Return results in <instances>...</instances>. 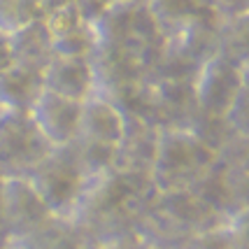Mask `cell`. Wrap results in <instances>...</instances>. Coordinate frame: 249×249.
<instances>
[{
  "mask_svg": "<svg viewBox=\"0 0 249 249\" xmlns=\"http://www.w3.org/2000/svg\"><path fill=\"white\" fill-rule=\"evenodd\" d=\"M217 161L214 149L189 128H159L156 154L152 161V184L156 191L189 189Z\"/></svg>",
  "mask_w": 249,
  "mask_h": 249,
  "instance_id": "1",
  "label": "cell"
},
{
  "mask_svg": "<svg viewBox=\"0 0 249 249\" xmlns=\"http://www.w3.org/2000/svg\"><path fill=\"white\" fill-rule=\"evenodd\" d=\"M26 179L42 198V203L52 212V217L58 219L75 217L89 184L87 175L82 173L79 163L72 156L70 144L54 147L26 175Z\"/></svg>",
  "mask_w": 249,
  "mask_h": 249,
  "instance_id": "2",
  "label": "cell"
},
{
  "mask_svg": "<svg viewBox=\"0 0 249 249\" xmlns=\"http://www.w3.org/2000/svg\"><path fill=\"white\" fill-rule=\"evenodd\" d=\"M52 149L28 109L0 112V177H26Z\"/></svg>",
  "mask_w": 249,
  "mask_h": 249,
  "instance_id": "3",
  "label": "cell"
},
{
  "mask_svg": "<svg viewBox=\"0 0 249 249\" xmlns=\"http://www.w3.org/2000/svg\"><path fill=\"white\" fill-rule=\"evenodd\" d=\"M249 87V61L214 54L194 75V93L200 114L224 117L242 89Z\"/></svg>",
  "mask_w": 249,
  "mask_h": 249,
  "instance_id": "4",
  "label": "cell"
},
{
  "mask_svg": "<svg viewBox=\"0 0 249 249\" xmlns=\"http://www.w3.org/2000/svg\"><path fill=\"white\" fill-rule=\"evenodd\" d=\"M200 114L194 93V79H147V103L142 121L156 128H189Z\"/></svg>",
  "mask_w": 249,
  "mask_h": 249,
  "instance_id": "5",
  "label": "cell"
},
{
  "mask_svg": "<svg viewBox=\"0 0 249 249\" xmlns=\"http://www.w3.org/2000/svg\"><path fill=\"white\" fill-rule=\"evenodd\" d=\"M2 219L10 240L17 242L40 231L52 212L26 177H2Z\"/></svg>",
  "mask_w": 249,
  "mask_h": 249,
  "instance_id": "6",
  "label": "cell"
},
{
  "mask_svg": "<svg viewBox=\"0 0 249 249\" xmlns=\"http://www.w3.org/2000/svg\"><path fill=\"white\" fill-rule=\"evenodd\" d=\"M91 63L96 72V93L100 96H112L135 82L147 79V70L138 49H133L128 44L98 47Z\"/></svg>",
  "mask_w": 249,
  "mask_h": 249,
  "instance_id": "7",
  "label": "cell"
},
{
  "mask_svg": "<svg viewBox=\"0 0 249 249\" xmlns=\"http://www.w3.org/2000/svg\"><path fill=\"white\" fill-rule=\"evenodd\" d=\"M79 109H82V103L44 89L28 112H31L35 126L52 142V147H65L77 140Z\"/></svg>",
  "mask_w": 249,
  "mask_h": 249,
  "instance_id": "8",
  "label": "cell"
},
{
  "mask_svg": "<svg viewBox=\"0 0 249 249\" xmlns=\"http://www.w3.org/2000/svg\"><path fill=\"white\" fill-rule=\"evenodd\" d=\"M49 33H52V47L54 56H72V58H93L98 49V40L93 26L87 23L72 2L44 14Z\"/></svg>",
  "mask_w": 249,
  "mask_h": 249,
  "instance_id": "9",
  "label": "cell"
},
{
  "mask_svg": "<svg viewBox=\"0 0 249 249\" xmlns=\"http://www.w3.org/2000/svg\"><path fill=\"white\" fill-rule=\"evenodd\" d=\"M44 89L58 96L84 103L96 93V72L91 58H72V56H52L42 70Z\"/></svg>",
  "mask_w": 249,
  "mask_h": 249,
  "instance_id": "10",
  "label": "cell"
},
{
  "mask_svg": "<svg viewBox=\"0 0 249 249\" xmlns=\"http://www.w3.org/2000/svg\"><path fill=\"white\" fill-rule=\"evenodd\" d=\"M159 128L142 119H126V130L114 147V170L152 177Z\"/></svg>",
  "mask_w": 249,
  "mask_h": 249,
  "instance_id": "11",
  "label": "cell"
},
{
  "mask_svg": "<svg viewBox=\"0 0 249 249\" xmlns=\"http://www.w3.org/2000/svg\"><path fill=\"white\" fill-rule=\"evenodd\" d=\"M124 130H126V114L109 98L93 93L91 98H87L82 103L77 140L100 142V144L117 147Z\"/></svg>",
  "mask_w": 249,
  "mask_h": 249,
  "instance_id": "12",
  "label": "cell"
},
{
  "mask_svg": "<svg viewBox=\"0 0 249 249\" xmlns=\"http://www.w3.org/2000/svg\"><path fill=\"white\" fill-rule=\"evenodd\" d=\"M7 40H10L12 61L19 65H26V68L44 70V65L54 56L52 33H49V26H47L44 17L21 26L19 31L10 33Z\"/></svg>",
  "mask_w": 249,
  "mask_h": 249,
  "instance_id": "13",
  "label": "cell"
},
{
  "mask_svg": "<svg viewBox=\"0 0 249 249\" xmlns=\"http://www.w3.org/2000/svg\"><path fill=\"white\" fill-rule=\"evenodd\" d=\"M42 91V70L12 63L0 72V107L2 109H31Z\"/></svg>",
  "mask_w": 249,
  "mask_h": 249,
  "instance_id": "14",
  "label": "cell"
},
{
  "mask_svg": "<svg viewBox=\"0 0 249 249\" xmlns=\"http://www.w3.org/2000/svg\"><path fill=\"white\" fill-rule=\"evenodd\" d=\"M163 37H170L205 7L203 0H144Z\"/></svg>",
  "mask_w": 249,
  "mask_h": 249,
  "instance_id": "15",
  "label": "cell"
},
{
  "mask_svg": "<svg viewBox=\"0 0 249 249\" xmlns=\"http://www.w3.org/2000/svg\"><path fill=\"white\" fill-rule=\"evenodd\" d=\"M70 149H72V156L79 163L82 173L87 175V179H96V177H103L114 170V147H109V144L75 140L70 142Z\"/></svg>",
  "mask_w": 249,
  "mask_h": 249,
  "instance_id": "16",
  "label": "cell"
},
{
  "mask_svg": "<svg viewBox=\"0 0 249 249\" xmlns=\"http://www.w3.org/2000/svg\"><path fill=\"white\" fill-rule=\"evenodd\" d=\"M219 54H226L235 61H249V14L235 19H221Z\"/></svg>",
  "mask_w": 249,
  "mask_h": 249,
  "instance_id": "17",
  "label": "cell"
},
{
  "mask_svg": "<svg viewBox=\"0 0 249 249\" xmlns=\"http://www.w3.org/2000/svg\"><path fill=\"white\" fill-rule=\"evenodd\" d=\"M44 17L42 0H0V33L10 35Z\"/></svg>",
  "mask_w": 249,
  "mask_h": 249,
  "instance_id": "18",
  "label": "cell"
},
{
  "mask_svg": "<svg viewBox=\"0 0 249 249\" xmlns=\"http://www.w3.org/2000/svg\"><path fill=\"white\" fill-rule=\"evenodd\" d=\"M224 121L231 130H235L240 135H249V87L242 89L238 98L231 103V107L224 114Z\"/></svg>",
  "mask_w": 249,
  "mask_h": 249,
  "instance_id": "19",
  "label": "cell"
},
{
  "mask_svg": "<svg viewBox=\"0 0 249 249\" xmlns=\"http://www.w3.org/2000/svg\"><path fill=\"white\" fill-rule=\"evenodd\" d=\"M203 2L219 19H235L249 14V0H203Z\"/></svg>",
  "mask_w": 249,
  "mask_h": 249,
  "instance_id": "20",
  "label": "cell"
},
{
  "mask_svg": "<svg viewBox=\"0 0 249 249\" xmlns=\"http://www.w3.org/2000/svg\"><path fill=\"white\" fill-rule=\"evenodd\" d=\"M72 5H75V10L79 12V17L93 26V23L109 10L112 0H72Z\"/></svg>",
  "mask_w": 249,
  "mask_h": 249,
  "instance_id": "21",
  "label": "cell"
},
{
  "mask_svg": "<svg viewBox=\"0 0 249 249\" xmlns=\"http://www.w3.org/2000/svg\"><path fill=\"white\" fill-rule=\"evenodd\" d=\"M12 63L14 61H12V52H10V40H7L5 33H0V72L5 68H10Z\"/></svg>",
  "mask_w": 249,
  "mask_h": 249,
  "instance_id": "22",
  "label": "cell"
},
{
  "mask_svg": "<svg viewBox=\"0 0 249 249\" xmlns=\"http://www.w3.org/2000/svg\"><path fill=\"white\" fill-rule=\"evenodd\" d=\"M12 240L10 233H7V226H5V219H2V177H0V249H10Z\"/></svg>",
  "mask_w": 249,
  "mask_h": 249,
  "instance_id": "23",
  "label": "cell"
},
{
  "mask_svg": "<svg viewBox=\"0 0 249 249\" xmlns=\"http://www.w3.org/2000/svg\"><path fill=\"white\" fill-rule=\"evenodd\" d=\"M68 2H72V0H42V10H44V14H47V12L56 10V7H63Z\"/></svg>",
  "mask_w": 249,
  "mask_h": 249,
  "instance_id": "24",
  "label": "cell"
},
{
  "mask_svg": "<svg viewBox=\"0 0 249 249\" xmlns=\"http://www.w3.org/2000/svg\"><path fill=\"white\" fill-rule=\"evenodd\" d=\"M114 2H135V0H112V5H114Z\"/></svg>",
  "mask_w": 249,
  "mask_h": 249,
  "instance_id": "25",
  "label": "cell"
},
{
  "mask_svg": "<svg viewBox=\"0 0 249 249\" xmlns=\"http://www.w3.org/2000/svg\"><path fill=\"white\" fill-rule=\"evenodd\" d=\"M0 112H2V107H0Z\"/></svg>",
  "mask_w": 249,
  "mask_h": 249,
  "instance_id": "26",
  "label": "cell"
}]
</instances>
